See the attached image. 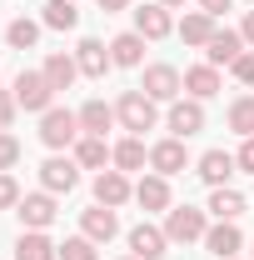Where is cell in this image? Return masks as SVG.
<instances>
[{"instance_id": "cell-29", "label": "cell", "mask_w": 254, "mask_h": 260, "mask_svg": "<svg viewBox=\"0 0 254 260\" xmlns=\"http://www.w3.org/2000/svg\"><path fill=\"white\" fill-rule=\"evenodd\" d=\"M229 130L244 135V140L254 135V95H239L234 105H229Z\"/></svg>"}, {"instance_id": "cell-31", "label": "cell", "mask_w": 254, "mask_h": 260, "mask_svg": "<svg viewBox=\"0 0 254 260\" xmlns=\"http://www.w3.org/2000/svg\"><path fill=\"white\" fill-rule=\"evenodd\" d=\"M55 260H100V250H95V240H90V235H70Z\"/></svg>"}, {"instance_id": "cell-2", "label": "cell", "mask_w": 254, "mask_h": 260, "mask_svg": "<svg viewBox=\"0 0 254 260\" xmlns=\"http://www.w3.org/2000/svg\"><path fill=\"white\" fill-rule=\"evenodd\" d=\"M50 100H55V85L45 80V70H20L15 75V105L20 110H50Z\"/></svg>"}, {"instance_id": "cell-40", "label": "cell", "mask_w": 254, "mask_h": 260, "mask_svg": "<svg viewBox=\"0 0 254 260\" xmlns=\"http://www.w3.org/2000/svg\"><path fill=\"white\" fill-rule=\"evenodd\" d=\"M159 5H185V0H159Z\"/></svg>"}, {"instance_id": "cell-41", "label": "cell", "mask_w": 254, "mask_h": 260, "mask_svg": "<svg viewBox=\"0 0 254 260\" xmlns=\"http://www.w3.org/2000/svg\"><path fill=\"white\" fill-rule=\"evenodd\" d=\"M130 260H140V255H130Z\"/></svg>"}, {"instance_id": "cell-7", "label": "cell", "mask_w": 254, "mask_h": 260, "mask_svg": "<svg viewBox=\"0 0 254 260\" xmlns=\"http://www.w3.org/2000/svg\"><path fill=\"white\" fill-rule=\"evenodd\" d=\"M150 165H155V175H180L185 165H190V150H185V140L180 135H170V140H159L155 150H150Z\"/></svg>"}, {"instance_id": "cell-5", "label": "cell", "mask_w": 254, "mask_h": 260, "mask_svg": "<svg viewBox=\"0 0 254 260\" xmlns=\"http://www.w3.org/2000/svg\"><path fill=\"white\" fill-rule=\"evenodd\" d=\"M140 90L155 100V105H159V100H180V90H185V75H180L175 65H150V70H145V85H140Z\"/></svg>"}, {"instance_id": "cell-24", "label": "cell", "mask_w": 254, "mask_h": 260, "mask_svg": "<svg viewBox=\"0 0 254 260\" xmlns=\"http://www.w3.org/2000/svg\"><path fill=\"white\" fill-rule=\"evenodd\" d=\"M110 125H115V105H105V100L80 105V130H85V135H105Z\"/></svg>"}, {"instance_id": "cell-23", "label": "cell", "mask_w": 254, "mask_h": 260, "mask_svg": "<svg viewBox=\"0 0 254 260\" xmlns=\"http://www.w3.org/2000/svg\"><path fill=\"white\" fill-rule=\"evenodd\" d=\"M135 200H140L145 210H170V180H164V175H145V180L135 185Z\"/></svg>"}, {"instance_id": "cell-17", "label": "cell", "mask_w": 254, "mask_h": 260, "mask_svg": "<svg viewBox=\"0 0 254 260\" xmlns=\"http://www.w3.org/2000/svg\"><path fill=\"white\" fill-rule=\"evenodd\" d=\"M75 65H80V75L100 80V75H105L115 60H110V50H105L100 40H80V45H75Z\"/></svg>"}, {"instance_id": "cell-8", "label": "cell", "mask_w": 254, "mask_h": 260, "mask_svg": "<svg viewBox=\"0 0 254 260\" xmlns=\"http://www.w3.org/2000/svg\"><path fill=\"white\" fill-rule=\"evenodd\" d=\"M40 185H45L50 195L75 190V185H80V165H75V160H65V155H50V160L40 165Z\"/></svg>"}, {"instance_id": "cell-42", "label": "cell", "mask_w": 254, "mask_h": 260, "mask_svg": "<svg viewBox=\"0 0 254 260\" xmlns=\"http://www.w3.org/2000/svg\"><path fill=\"white\" fill-rule=\"evenodd\" d=\"M234 260H239V255H234Z\"/></svg>"}, {"instance_id": "cell-13", "label": "cell", "mask_w": 254, "mask_h": 260, "mask_svg": "<svg viewBox=\"0 0 254 260\" xmlns=\"http://www.w3.org/2000/svg\"><path fill=\"white\" fill-rule=\"evenodd\" d=\"M135 30L145 35V40H164V35L175 30V20H170V5H145V10H135Z\"/></svg>"}, {"instance_id": "cell-37", "label": "cell", "mask_w": 254, "mask_h": 260, "mask_svg": "<svg viewBox=\"0 0 254 260\" xmlns=\"http://www.w3.org/2000/svg\"><path fill=\"white\" fill-rule=\"evenodd\" d=\"M199 10H204V15H224V10H229V0H199Z\"/></svg>"}, {"instance_id": "cell-20", "label": "cell", "mask_w": 254, "mask_h": 260, "mask_svg": "<svg viewBox=\"0 0 254 260\" xmlns=\"http://www.w3.org/2000/svg\"><path fill=\"white\" fill-rule=\"evenodd\" d=\"M185 90H190V100L220 95V70H215V65H194V70H185Z\"/></svg>"}, {"instance_id": "cell-22", "label": "cell", "mask_w": 254, "mask_h": 260, "mask_svg": "<svg viewBox=\"0 0 254 260\" xmlns=\"http://www.w3.org/2000/svg\"><path fill=\"white\" fill-rule=\"evenodd\" d=\"M75 75H80V65H75V55H65V50H55V55H45V80H50L55 90H70V85H75Z\"/></svg>"}, {"instance_id": "cell-39", "label": "cell", "mask_w": 254, "mask_h": 260, "mask_svg": "<svg viewBox=\"0 0 254 260\" xmlns=\"http://www.w3.org/2000/svg\"><path fill=\"white\" fill-rule=\"evenodd\" d=\"M130 0H100V10H125Z\"/></svg>"}, {"instance_id": "cell-9", "label": "cell", "mask_w": 254, "mask_h": 260, "mask_svg": "<svg viewBox=\"0 0 254 260\" xmlns=\"http://www.w3.org/2000/svg\"><path fill=\"white\" fill-rule=\"evenodd\" d=\"M130 250L140 260H159V255H170V235L159 225H150V220H140V225L130 230Z\"/></svg>"}, {"instance_id": "cell-6", "label": "cell", "mask_w": 254, "mask_h": 260, "mask_svg": "<svg viewBox=\"0 0 254 260\" xmlns=\"http://www.w3.org/2000/svg\"><path fill=\"white\" fill-rule=\"evenodd\" d=\"M170 130L180 140H190L204 130V100H170Z\"/></svg>"}, {"instance_id": "cell-33", "label": "cell", "mask_w": 254, "mask_h": 260, "mask_svg": "<svg viewBox=\"0 0 254 260\" xmlns=\"http://www.w3.org/2000/svg\"><path fill=\"white\" fill-rule=\"evenodd\" d=\"M229 70H234V80H239V85H254V50H244Z\"/></svg>"}, {"instance_id": "cell-15", "label": "cell", "mask_w": 254, "mask_h": 260, "mask_svg": "<svg viewBox=\"0 0 254 260\" xmlns=\"http://www.w3.org/2000/svg\"><path fill=\"white\" fill-rule=\"evenodd\" d=\"M204 245H209V255L234 260V255H239V245H244V235H239V225H234V220H220L215 230H204Z\"/></svg>"}, {"instance_id": "cell-12", "label": "cell", "mask_w": 254, "mask_h": 260, "mask_svg": "<svg viewBox=\"0 0 254 260\" xmlns=\"http://www.w3.org/2000/svg\"><path fill=\"white\" fill-rule=\"evenodd\" d=\"M204 55H209L215 70H220V65H234L239 55H244V35H239V30H215L209 45H204Z\"/></svg>"}, {"instance_id": "cell-4", "label": "cell", "mask_w": 254, "mask_h": 260, "mask_svg": "<svg viewBox=\"0 0 254 260\" xmlns=\"http://www.w3.org/2000/svg\"><path fill=\"white\" fill-rule=\"evenodd\" d=\"M204 210H194V205H180V210H170L164 215V235H170V245H190V240H204Z\"/></svg>"}, {"instance_id": "cell-30", "label": "cell", "mask_w": 254, "mask_h": 260, "mask_svg": "<svg viewBox=\"0 0 254 260\" xmlns=\"http://www.w3.org/2000/svg\"><path fill=\"white\" fill-rule=\"evenodd\" d=\"M5 40H10L15 50H30L35 40H40V25H35V20H25V15H20V20H10V25H5Z\"/></svg>"}, {"instance_id": "cell-16", "label": "cell", "mask_w": 254, "mask_h": 260, "mask_svg": "<svg viewBox=\"0 0 254 260\" xmlns=\"http://www.w3.org/2000/svg\"><path fill=\"white\" fill-rule=\"evenodd\" d=\"M130 195H135V190H130L125 170H100V175H95V200H100V205L115 210V205H125Z\"/></svg>"}, {"instance_id": "cell-32", "label": "cell", "mask_w": 254, "mask_h": 260, "mask_svg": "<svg viewBox=\"0 0 254 260\" xmlns=\"http://www.w3.org/2000/svg\"><path fill=\"white\" fill-rule=\"evenodd\" d=\"M15 160H20V140L0 130V170H10V165H15Z\"/></svg>"}, {"instance_id": "cell-36", "label": "cell", "mask_w": 254, "mask_h": 260, "mask_svg": "<svg viewBox=\"0 0 254 260\" xmlns=\"http://www.w3.org/2000/svg\"><path fill=\"white\" fill-rule=\"evenodd\" d=\"M10 115H15V95H5V90H0V130L10 125Z\"/></svg>"}, {"instance_id": "cell-34", "label": "cell", "mask_w": 254, "mask_h": 260, "mask_svg": "<svg viewBox=\"0 0 254 260\" xmlns=\"http://www.w3.org/2000/svg\"><path fill=\"white\" fill-rule=\"evenodd\" d=\"M10 205H20V185L0 170V210H10Z\"/></svg>"}, {"instance_id": "cell-38", "label": "cell", "mask_w": 254, "mask_h": 260, "mask_svg": "<svg viewBox=\"0 0 254 260\" xmlns=\"http://www.w3.org/2000/svg\"><path fill=\"white\" fill-rule=\"evenodd\" d=\"M239 35H244V45H249V50H254V10H249V15H244V25H239Z\"/></svg>"}, {"instance_id": "cell-28", "label": "cell", "mask_w": 254, "mask_h": 260, "mask_svg": "<svg viewBox=\"0 0 254 260\" xmlns=\"http://www.w3.org/2000/svg\"><path fill=\"white\" fill-rule=\"evenodd\" d=\"M45 25H50V30H75V25H80L75 0H50V5H45Z\"/></svg>"}, {"instance_id": "cell-26", "label": "cell", "mask_w": 254, "mask_h": 260, "mask_svg": "<svg viewBox=\"0 0 254 260\" xmlns=\"http://www.w3.org/2000/svg\"><path fill=\"white\" fill-rule=\"evenodd\" d=\"M180 35H185V45H209V35H215V15L190 10V15L180 20Z\"/></svg>"}, {"instance_id": "cell-10", "label": "cell", "mask_w": 254, "mask_h": 260, "mask_svg": "<svg viewBox=\"0 0 254 260\" xmlns=\"http://www.w3.org/2000/svg\"><path fill=\"white\" fill-rule=\"evenodd\" d=\"M15 215H20V225H25V230H45L50 220H55V200H50V190H40V195H20Z\"/></svg>"}, {"instance_id": "cell-11", "label": "cell", "mask_w": 254, "mask_h": 260, "mask_svg": "<svg viewBox=\"0 0 254 260\" xmlns=\"http://www.w3.org/2000/svg\"><path fill=\"white\" fill-rule=\"evenodd\" d=\"M80 230H85L95 245H105V240H115L120 220H115V210H110V205H90V210H80Z\"/></svg>"}, {"instance_id": "cell-35", "label": "cell", "mask_w": 254, "mask_h": 260, "mask_svg": "<svg viewBox=\"0 0 254 260\" xmlns=\"http://www.w3.org/2000/svg\"><path fill=\"white\" fill-rule=\"evenodd\" d=\"M234 160H239V165H244V170L254 175V135L244 140V145H239V155H234Z\"/></svg>"}, {"instance_id": "cell-18", "label": "cell", "mask_w": 254, "mask_h": 260, "mask_svg": "<svg viewBox=\"0 0 254 260\" xmlns=\"http://www.w3.org/2000/svg\"><path fill=\"white\" fill-rule=\"evenodd\" d=\"M55 255H60V245H50L45 230H25L15 240V260H55Z\"/></svg>"}, {"instance_id": "cell-27", "label": "cell", "mask_w": 254, "mask_h": 260, "mask_svg": "<svg viewBox=\"0 0 254 260\" xmlns=\"http://www.w3.org/2000/svg\"><path fill=\"white\" fill-rule=\"evenodd\" d=\"M209 210H215V220H239V215H244V195L220 185V190L209 195Z\"/></svg>"}, {"instance_id": "cell-21", "label": "cell", "mask_w": 254, "mask_h": 260, "mask_svg": "<svg viewBox=\"0 0 254 260\" xmlns=\"http://www.w3.org/2000/svg\"><path fill=\"white\" fill-rule=\"evenodd\" d=\"M105 160H110L105 135H85V140H75V165H80V170H105Z\"/></svg>"}, {"instance_id": "cell-25", "label": "cell", "mask_w": 254, "mask_h": 260, "mask_svg": "<svg viewBox=\"0 0 254 260\" xmlns=\"http://www.w3.org/2000/svg\"><path fill=\"white\" fill-rule=\"evenodd\" d=\"M110 160L120 165V170H145L150 150H145V140H140V135H130V140H120V145L110 150Z\"/></svg>"}, {"instance_id": "cell-1", "label": "cell", "mask_w": 254, "mask_h": 260, "mask_svg": "<svg viewBox=\"0 0 254 260\" xmlns=\"http://www.w3.org/2000/svg\"><path fill=\"white\" fill-rule=\"evenodd\" d=\"M115 120L130 130V135H145V130H155V100L145 95V90H125V95L115 100Z\"/></svg>"}, {"instance_id": "cell-14", "label": "cell", "mask_w": 254, "mask_h": 260, "mask_svg": "<svg viewBox=\"0 0 254 260\" xmlns=\"http://www.w3.org/2000/svg\"><path fill=\"white\" fill-rule=\"evenodd\" d=\"M234 155H224V150H204L199 155V180L209 185V190H220V185H229V175H234Z\"/></svg>"}, {"instance_id": "cell-19", "label": "cell", "mask_w": 254, "mask_h": 260, "mask_svg": "<svg viewBox=\"0 0 254 260\" xmlns=\"http://www.w3.org/2000/svg\"><path fill=\"white\" fill-rule=\"evenodd\" d=\"M110 60L125 65V70H130V65H140V60H145V35H140V30L115 35V40H110Z\"/></svg>"}, {"instance_id": "cell-3", "label": "cell", "mask_w": 254, "mask_h": 260, "mask_svg": "<svg viewBox=\"0 0 254 260\" xmlns=\"http://www.w3.org/2000/svg\"><path fill=\"white\" fill-rule=\"evenodd\" d=\"M75 135H80V115H70V110H60V105H50V110L40 115V140H45L50 150L75 145Z\"/></svg>"}]
</instances>
